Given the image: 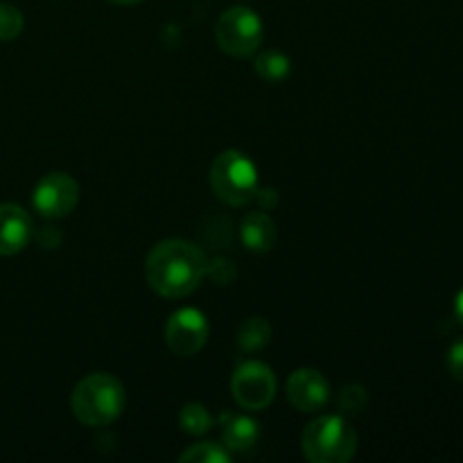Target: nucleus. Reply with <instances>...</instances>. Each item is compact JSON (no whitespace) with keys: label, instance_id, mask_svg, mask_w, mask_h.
<instances>
[{"label":"nucleus","instance_id":"1","mask_svg":"<svg viewBox=\"0 0 463 463\" xmlns=\"http://www.w3.org/2000/svg\"><path fill=\"white\" fill-rule=\"evenodd\" d=\"M206 274V256L185 240H163L145 260L149 288L165 298L188 297L202 285Z\"/></svg>","mask_w":463,"mask_h":463},{"label":"nucleus","instance_id":"2","mask_svg":"<svg viewBox=\"0 0 463 463\" xmlns=\"http://www.w3.org/2000/svg\"><path fill=\"white\" fill-rule=\"evenodd\" d=\"M127 402L125 387L111 373L86 375L71 396V410L81 425L104 428L122 414Z\"/></svg>","mask_w":463,"mask_h":463},{"label":"nucleus","instance_id":"3","mask_svg":"<svg viewBox=\"0 0 463 463\" xmlns=\"http://www.w3.org/2000/svg\"><path fill=\"white\" fill-rule=\"evenodd\" d=\"M301 450L312 463H346L357 452V434L344 416H321L303 430Z\"/></svg>","mask_w":463,"mask_h":463},{"label":"nucleus","instance_id":"4","mask_svg":"<svg viewBox=\"0 0 463 463\" xmlns=\"http://www.w3.org/2000/svg\"><path fill=\"white\" fill-rule=\"evenodd\" d=\"M211 188L226 206H247L258 193L256 165L247 154L226 149L211 165Z\"/></svg>","mask_w":463,"mask_h":463},{"label":"nucleus","instance_id":"5","mask_svg":"<svg viewBox=\"0 0 463 463\" xmlns=\"http://www.w3.org/2000/svg\"><path fill=\"white\" fill-rule=\"evenodd\" d=\"M217 45L231 57H251L262 43V21L253 9L231 7L215 25Z\"/></svg>","mask_w":463,"mask_h":463},{"label":"nucleus","instance_id":"6","mask_svg":"<svg viewBox=\"0 0 463 463\" xmlns=\"http://www.w3.org/2000/svg\"><path fill=\"white\" fill-rule=\"evenodd\" d=\"M231 392L242 410L262 411L276 396V375L262 362H244L231 378Z\"/></svg>","mask_w":463,"mask_h":463},{"label":"nucleus","instance_id":"7","mask_svg":"<svg viewBox=\"0 0 463 463\" xmlns=\"http://www.w3.org/2000/svg\"><path fill=\"white\" fill-rule=\"evenodd\" d=\"M80 203V184L66 172L45 175L32 193V206L36 213L50 220L71 215Z\"/></svg>","mask_w":463,"mask_h":463},{"label":"nucleus","instance_id":"8","mask_svg":"<svg viewBox=\"0 0 463 463\" xmlns=\"http://www.w3.org/2000/svg\"><path fill=\"white\" fill-rule=\"evenodd\" d=\"M165 342L175 355L193 357L206 346L208 321L194 307H181L170 317L165 326Z\"/></svg>","mask_w":463,"mask_h":463},{"label":"nucleus","instance_id":"9","mask_svg":"<svg viewBox=\"0 0 463 463\" xmlns=\"http://www.w3.org/2000/svg\"><path fill=\"white\" fill-rule=\"evenodd\" d=\"M288 398L298 411H319L330 401V384L319 371L298 369L288 380Z\"/></svg>","mask_w":463,"mask_h":463},{"label":"nucleus","instance_id":"10","mask_svg":"<svg viewBox=\"0 0 463 463\" xmlns=\"http://www.w3.org/2000/svg\"><path fill=\"white\" fill-rule=\"evenodd\" d=\"M34 224L16 203H0V256H16L30 244Z\"/></svg>","mask_w":463,"mask_h":463},{"label":"nucleus","instance_id":"11","mask_svg":"<svg viewBox=\"0 0 463 463\" xmlns=\"http://www.w3.org/2000/svg\"><path fill=\"white\" fill-rule=\"evenodd\" d=\"M240 235H242V244L249 251L267 253L276 247L279 229H276L274 220L267 213L253 211L249 215H244Z\"/></svg>","mask_w":463,"mask_h":463},{"label":"nucleus","instance_id":"12","mask_svg":"<svg viewBox=\"0 0 463 463\" xmlns=\"http://www.w3.org/2000/svg\"><path fill=\"white\" fill-rule=\"evenodd\" d=\"M222 439L229 452H244L256 446L258 441V423L249 416H222Z\"/></svg>","mask_w":463,"mask_h":463},{"label":"nucleus","instance_id":"13","mask_svg":"<svg viewBox=\"0 0 463 463\" xmlns=\"http://www.w3.org/2000/svg\"><path fill=\"white\" fill-rule=\"evenodd\" d=\"M271 326L262 317H251L238 330V346L242 351H260L269 344Z\"/></svg>","mask_w":463,"mask_h":463},{"label":"nucleus","instance_id":"14","mask_svg":"<svg viewBox=\"0 0 463 463\" xmlns=\"http://www.w3.org/2000/svg\"><path fill=\"white\" fill-rule=\"evenodd\" d=\"M179 425L185 434H193V437H202V434L211 432L213 425H215V419L211 416V411L206 410L199 402H190L181 410L179 414Z\"/></svg>","mask_w":463,"mask_h":463},{"label":"nucleus","instance_id":"15","mask_svg":"<svg viewBox=\"0 0 463 463\" xmlns=\"http://www.w3.org/2000/svg\"><path fill=\"white\" fill-rule=\"evenodd\" d=\"M256 72L260 75V80L271 81V84H279V81L288 80L289 59L285 57L283 52H276V50L262 52L260 57L256 59Z\"/></svg>","mask_w":463,"mask_h":463},{"label":"nucleus","instance_id":"16","mask_svg":"<svg viewBox=\"0 0 463 463\" xmlns=\"http://www.w3.org/2000/svg\"><path fill=\"white\" fill-rule=\"evenodd\" d=\"M181 463H229L231 452L224 446H217V443L203 441L194 443L188 450H184L179 455Z\"/></svg>","mask_w":463,"mask_h":463},{"label":"nucleus","instance_id":"17","mask_svg":"<svg viewBox=\"0 0 463 463\" xmlns=\"http://www.w3.org/2000/svg\"><path fill=\"white\" fill-rule=\"evenodd\" d=\"M23 25H25L23 14L14 5L0 3V41L16 39L23 32Z\"/></svg>","mask_w":463,"mask_h":463},{"label":"nucleus","instance_id":"18","mask_svg":"<svg viewBox=\"0 0 463 463\" xmlns=\"http://www.w3.org/2000/svg\"><path fill=\"white\" fill-rule=\"evenodd\" d=\"M366 402H369V396L360 384H346L339 393V407H342L344 414H360V411H364Z\"/></svg>","mask_w":463,"mask_h":463},{"label":"nucleus","instance_id":"19","mask_svg":"<svg viewBox=\"0 0 463 463\" xmlns=\"http://www.w3.org/2000/svg\"><path fill=\"white\" fill-rule=\"evenodd\" d=\"M446 366L448 373H450L457 383H463V337L452 342V346L448 348Z\"/></svg>","mask_w":463,"mask_h":463},{"label":"nucleus","instance_id":"20","mask_svg":"<svg viewBox=\"0 0 463 463\" xmlns=\"http://www.w3.org/2000/svg\"><path fill=\"white\" fill-rule=\"evenodd\" d=\"M455 317L457 321L463 326V288L459 289V294L455 297Z\"/></svg>","mask_w":463,"mask_h":463},{"label":"nucleus","instance_id":"21","mask_svg":"<svg viewBox=\"0 0 463 463\" xmlns=\"http://www.w3.org/2000/svg\"><path fill=\"white\" fill-rule=\"evenodd\" d=\"M107 3H113V5H134V3H140V0H107Z\"/></svg>","mask_w":463,"mask_h":463}]
</instances>
